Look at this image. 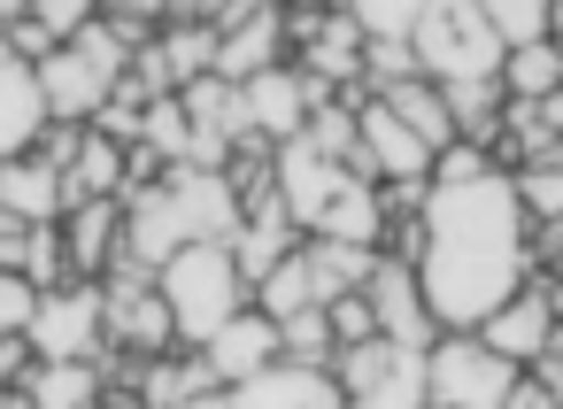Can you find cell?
Returning <instances> with one entry per match:
<instances>
[{"label": "cell", "instance_id": "obj_1", "mask_svg": "<svg viewBox=\"0 0 563 409\" xmlns=\"http://www.w3.org/2000/svg\"><path fill=\"white\" fill-rule=\"evenodd\" d=\"M417 286L440 332H478L501 301H517L540 270H532V224L517 209L509 170H478V178H448L424 194L417 217Z\"/></svg>", "mask_w": 563, "mask_h": 409}, {"label": "cell", "instance_id": "obj_2", "mask_svg": "<svg viewBox=\"0 0 563 409\" xmlns=\"http://www.w3.org/2000/svg\"><path fill=\"white\" fill-rule=\"evenodd\" d=\"M155 294H163V309H170V324H178V347H209V340L247 309V278H240V263H232V240H201V247L170 255V263L155 270Z\"/></svg>", "mask_w": 563, "mask_h": 409}, {"label": "cell", "instance_id": "obj_3", "mask_svg": "<svg viewBox=\"0 0 563 409\" xmlns=\"http://www.w3.org/2000/svg\"><path fill=\"white\" fill-rule=\"evenodd\" d=\"M132 78V47L109 32V24H93V32H78L70 47H55L47 63H40V101H47V124H93L101 109H109V93Z\"/></svg>", "mask_w": 563, "mask_h": 409}, {"label": "cell", "instance_id": "obj_4", "mask_svg": "<svg viewBox=\"0 0 563 409\" xmlns=\"http://www.w3.org/2000/svg\"><path fill=\"white\" fill-rule=\"evenodd\" d=\"M409 47H417V70H424L440 93H455V86H494V78H501V40L486 32L478 9H463V0L417 9Z\"/></svg>", "mask_w": 563, "mask_h": 409}, {"label": "cell", "instance_id": "obj_5", "mask_svg": "<svg viewBox=\"0 0 563 409\" xmlns=\"http://www.w3.org/2000/svg\"><path fill=\"white\" fill-rule=\"evenodd\" d=\"M517 378L525 371L509 355H494L478 332H440L424 355V401L432 409H501Z\"/></svg>", "mask_w": 563, "mask_h": 409}, {"label": "cell", "instance_id": "obj_6", "mask_svg": "<svg viewBox=\"0 0 563 409\" xmlns=\"http://www.w3.org/2000/svg\"><path fill=\"white\" fill-rule=\"evenodd\" d=\"M101 317H109V355H140V363H155V355L178 347V324H170L155 278L132 270V263L101 278Z\"/></svg>", "mask_w": 563, "mask_h": 409}, {"label": "cell", "instance_id": "obj_7", "mask_svg": "<svg viewBox=\"0 0 563 409\" xmlns=\"http://www.w3.org/2000/svg\"><path fill=\"white\" fill-rule=\"evenodd\" d=\"M32 355L40 363H101L109 355V317H101V286H55L32 309Z\"/></svg>", "mask_w": 563, "mask_h": 409}, {"label": "cell", "instance_id": "obj_8", "mask_svg": "<svg viewBox=\"0 0 563 409\" xmlns=\"http://www.w3.org/2000/svg\"><path fill=\"white\" fill-rule=\"evenodd\" d=\"M363 301H371V317H378V340H386V347H401V355H432L440 324H432V309H424L417 263L378 255V263H371V278H363Z\"/></svg>", "mask_w": 563, "mask_h": 409}, {"label": "cell", "instance_id": "obj_9", "mask_svg": "<svg viewBox=\"0 0 563 409\" xmlns=\"http://www.w3.org/2000/svg\"><path fill=\"white\" fill-rule=\"evenodd\" d=\"M309 109H317V93H309V78H301L294 63H278V70H263L255 86H240V132H255V140H271V147H294L301 124H309Z\"/></svg>", "mask_w": 563, "mask_h": 409}, {"label": "cell", "instance_id": "obj_10", "mask_svg": "<svg viewBox=\"0 0 563 409\" xmlns=\"http://www.w3.org/2000/svg\"><path fill=\"white\" fill-rule=\"evenodd\" d=\"M194 355H201V363H209V378L232 394V386L263 378L271 363H286V332H278V324H271V317L247 301V309H240V317H232V324H224L209 347H194Z\"/></svg>", "mask_w": 563, "mask_h": 409}, {"label": "cell", "instance_id": "obj_11", "mask_svg": "<svg viewBox=\"0 0 563 409\" xmlns=\"http://www.w3.org/2000/svg\"><path fill=\"white\" fill-rule=\"evenodd\" d=\"M278 63H294V47H286V9H232V24H224V40H217V78H224V86H255V78L278 70Z\"/></svg>", "mask_w": 563, "mask_h": 409}, {"label": "cell", "instance_id": "obj_12", "mask_svg": "<svg viewBox=\"0 0 563 409\" xmlns=\"http://www.w3.org/2000/svg\"><path fill=\"white\" fill-rule=\"evenodd\" d=\"M478 340L494 347V355H509L517 371H532L555 340H563V324H555V301H548V278H532L517 301H501L486 324H478Z\"/></svg>", "mask_w": 563, "mask_h": 409}, {"label": "cell", "instance_id": "obj_13", "mask_svg": "<svg viewBox=\"0 0 563 409\" xmlns=\"http://www.w3.org/2000/svg\"><path fill=\"white\" fill-rule=\"evenodd\" d=\"M70 217V178L47 163V155H16V163H0V224H63Z\"/></svg>", "mask_w": 563, "mask_h": 409}, {"label": "cell", "instance_id": "obj_14", "mask_svg": "<svg viewBox=\"0 0 563 409\" xmlns=\"http://www.w3.org/2000/svg\"><path fill=\"white\" fill-rule=\"evenodd\" d=\"M340 186H347V163H324L317 147H278V209H286V224L309 240L317 232V217L340 201Z\"/></svg>", "mask_w": 563, "mask_h": 409}, {"label": "cell", "instance_id": "obj_15", "mask_svg": "<svg viewBox=\"0 0 563 409\" xmlns=\"http://www.w3.org/2000/svg\"><path fill=\"white\" fill-rule=\"evenodd\" d=\"M224 401L232 409H347V394H340V378L324 363H271L263 378L232 386Z\"/></svg>", "mask_w": 563, "mask_h": 409}, {"label": "cell", "instance_id": "obj_16", "mask_svg": "<svg viewBox=\"0 0 563 409\" xmlns=\"http://www.w3.org/2000/svg\"><path fill=\"white\" fill-rule=\"evenodd\" d=\"M47 132V101H40V70L0 40V163H16L32 155Z\"/></svg>", "mask_w": 563, "mask_h": 409}, {"label": "cell", "instance_id": "obj_17", "mask_svg": "<svg viewBox=\"0 0 563 409\" xmlns=\"http://www.w3.org/2000/svg\"><path fill=\"white\" fill-rule=\"evenodd\" d=\"M63 240H70V270H78L86 286H101V278L124 263V201H70Z\"/></svg>", "mask_w": 563, "mask_h": 409}, {"label": "cell", "instance_id": "obj_18", "mask_svg": "<svg viewBox=\"0 0 563 409\" xmlns=\"http://www.w3.org/2000/svg\"><path fill=\"white\" fill-rule=\"evenodd\" d=\"M386 232H394L386 194H378V186H363V178H347V186H340V201L317 217V232H309V240H332V247H355V255H386Z\"/></svg>", "mask_w": 563, "mask_h": 409}, {"label": "cell", "instance_id": "obj_19", "mask_svg": "<svg viewBox=\"0 0 563 409\" xmlns=\"http://www.w3.org/2000/svg\"><path fill=\"white\" fill-rule=\"evenodd\" d=\"M294 247H301V232L286 224V209H278V201H271L263 217H247V224L232 232V263H240L247 294H255V286H263V278H271V270H278V263L294 255Z\"/></svg>", "mask_w": 563, "mask_h": 409}, {"label": "cell", "instance_id": "obj_20", "mask_svg": "<svg viewBox=\"0 0 563 409\" xmlns=\"http://www.w3.org/2000/svg\"><path fill=\"white\" fill-rule=\"evenodd\" d=\"M247 301H255L271 324H294V317L324 309V286H317V270H309V240H301V247H294V255H286V263H278L255 294H247Z\"/></svg>", "mask_w": 563, "mask_h": 409}, {"label": "cell", "instance_id": "obj_21", "mask_svg": "<svg viewBox=\"0 0 563 409\" xmlns=\"http://www.w3.org/2000/svg\"><path fill=\"white\" fill-rule=\"evenodd\" d=\"M378 101H386L424 147H432V163H440L448 147H463V140H455V117H448V93H440L432 78H409V86H394V93H378Z\"/></svg>", "mask_w": 563, "mask_h": 409}, {"label": "cell", "instance_id": "obj_22", "mask_svg": "<svg viewBox=\"0 0 563 409\" xmlns=\"http://www.w3.org/2000/svg\"><path fill=\"white\" fill-rule=\"evenodd\" d=\"M548 93H563V47H555V40L501 55V101H517V109H540Z\"/></svg>", "mask_w": 563, "mask_h": 409}, {"label": "cell", "instance_id": "obj_23", "mask_svg": "<svg viewBox=\"0 0 563 409\" xmlns=\"http://www.w3.org/2000/svg\"><path fill=\"white\" fill-rule=\"evenodd\" d=\"M24 386H32L40 409H101L109 401V371L101 363H40Z\"/></svg>", "mask_w": 563, "mask_h": 409}, {"label": "cell", "instance_id": "obj_24", "mask_svg": "<svg viewBox=\"0 0 563 409\" xmlns=\"http://www.w3.org/2000/svg\"><path fill=\"white\" fill-rule=\"evenodd\" d=\"M509 186H517V209H525V224H532V232L563 224V147H548V155L517 163V170H509Z\"/></svg>", "mask_w": 563, "mask_h": 409}, {"label": "cell", "instance_id": "obj_25", "mask_svg": "<svg viewBox=\"0 0 563 409\" xmlns=\"http://www.w3.org/2000/svg\"><path fill=\"white\" fill-rule=\"evenodd\" d=\"M401 363H417V355H401V347H386V340H363V347H340V355H332V378H340L347 401H363V394H378Z\"/></svg>", "mask_w": 563, "mask_h": 409}, {"label": "cell", "instance_id": "obj_26", "mask_svg": "<svg viewBox=\"0 0 563 409\" xmlns=\"http://www.w3.org/2000/svg\"><path fill=\"white\" fill-rule=\"evenodd\" d=\"M486 32L501 40V55H517V47H540L548 40V0H486Z\"/></svg>", "mask_w": 563, "mask_h": 409}, {"label": "cell", "instance_id": "obj_27", "mask_svg": "<svg viewBox=\"0 0 563 409\" xmlns=\"http://www.w3.org/2000/svg\"><path fill=\"white\" fill-rule=\"evenodd\" d=\"M347 24L363 32V47H378V40H409L417 9H409V0H363V9H347Z\"/></svg>", "mask_w": 563, "mask_h": 409}, {"label": "cell", "instance_id": "obj_28", "mask_svg": "<svg viewBox=\"0 0 563 409\" xmlns=\"http://www.w3.org/2000/svg\"><path fill=\"white\" fill-rule=\"evenodd\" d=\"M324 324H332V347H363V340H378V317H371L363 294H332V301H324Z\"/></svg>", "mask_w": 563, "mask_h": 409}, {"label": "cell", "instance_id": "obj_29", "mask_svg": "<svg viewBox=\"0 0 563 409\" xmlns=\"http://www.w3.org/2000/svg\"><path fill=\"white\" fill-rule=\"evenodd\" d=\"M347 409H424V355H417V363H401L378 394H363V401H347Z\"/></svg>", "mask_w": 563, "mask_h": 409}, {"label": "cell", "instance_id": "obj_30", "mask_svg": "<svg viewBox=\"0 0 563 409\" xmlns=\"http://www.w3.org/2000/svg\"><path fill=\"white\" fill-rule=\"evenodd\" d=\"M32 309H40V286L24 270H0V332H32Z\"/></svg>", "mask_w": 563, "mask_h": 409}, {"label": "cell", "instance_id": "obj_31", "mask_svg": "<svg viewBox=\"0 0 563 409\" xmlns=\"http://www.w3.org/2000/svg\"><path fill=\"white\" fill-rule=\"evenodd\" d=\"M32 371H40L32 340H24V332H0V394H9V386H24Z\"/></svg>", "mask_w": 563, "mask_h": 409}, {"label": "cell", "instance_id": "obj_32", "mask_svg": "<svg viewBox=\"0 0 563 409\" xmlns=\"http://www.w3.org/2000/svg\"><path fill=\"white\" fill-rule=\"evenodd\" d=\"M501 409H555V394H548V386H540V378L525 371V378L509 386V401H501Z\"/></svg>", "mask_w": 563, "mask_h": 409}, {"label": "cell", "instance_id": "obj_33", "mask_svg": "<svg viewBox=\"0 0 563 409\" xmlns=\"http://www.w3.org/2000/svg\"><path fill=\"white\" fill-rule=\"evenodd\" d=\"M532 378H540V386L555 394V409H563V340H555V347H548V355L532 363Z\"/></svg>", "mask_w": 563, "mask_h": 409}, {"label": "cell", "instance_id": "obj_34", "mask_svg": "<svg viewBox=\"0 0 563 409\" xmlns=\"http://www.w3.org/2000/svg\"><path fill=\"white\" fill-rule=\"evenodd\" d=\"M548 40L563 47V0H555V9H548Z\"/></svg>", "mask_w": 563, "mask_h": 409}, {"label": "cell", "instance_id": "obj_35", "mask_svg": "<svg viewBox=\"0 0 563 409\" xmlns=\"http://www.w3.org/2000/svg\"><path fill=\"white\" fill-rule=\"evenodd\" d=\"M548 301H555V324H563V278H548Z\"/></svg>", "mask_w": 563, "mask_h": 409}, {"label": "cell", "instance_id": "obj_36", "mask_svg": "<svg viewBox=\"0 0 563 409\" xmlns=\"http://www.w3.org/2000/svg\"><path fill=\"white\" fill-rule=\"evenodd\" d=\"M424 409H432V401H424Z\"/></svg>", "mask_w": 563, "mask_h": 409}]
</instances>
